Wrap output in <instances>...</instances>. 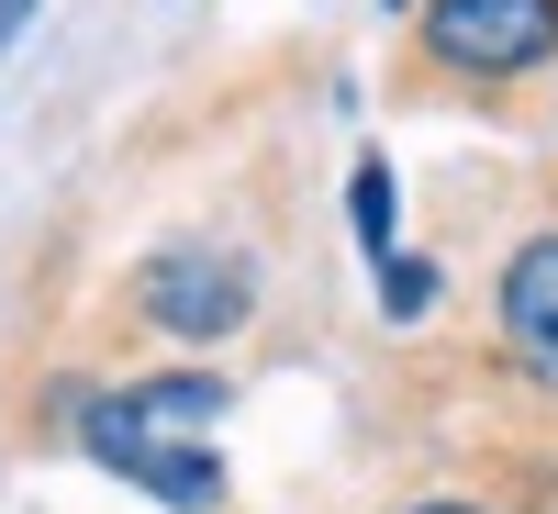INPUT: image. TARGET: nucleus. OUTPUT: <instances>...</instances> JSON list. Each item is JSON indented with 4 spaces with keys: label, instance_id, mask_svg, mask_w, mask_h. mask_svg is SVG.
<instances>
[{
    "label": "nucleus",
    "instance_id": "20e7f679",
    "mask_svg": "<svg viewBox=\"0 0 558 514\" xmlns=\"http://www.w3.org/2000/svg\"><path fill=\"white\" fill-rule=\"evenodd\" d=\"M502 347H514V369H536L558 392V236H536L502 268Z\"/></svg>",
    "mask_w": 558,
    "mask_h": 514
},
{
    "label": "nucleus",
    "instance_id": "f257e3e1",
    "mask_svg": "<svg viewBox=\"0 0 558 514\" xmlns=\"http://www.w3.org/2000/svg\"><path fill=\"white\" fill-rule=\"evenodd\" d=\"M425 45L470 79H514L558 45V0H436L425 12Z\"/></svg>",
    "mask_w": 558,
    "mask_h": 514
},
{
    "label": "nucleus",
    "instance_id": "6e6552de",
    "mask_svg": "<svg viewBox=\"0 0 558 514\" xmlns=\"http://www.w3.org/2000/svg\"><path fill=\"white\" fill-rule=\"evenodd\" d=\"M23 12H34V0H0V45H12V34H23Z\"/></svg>",
    "mask_w": 558,
    "mask_h": 514
},
{
    "label": "nucleus",
    "instance_id": "7ed1b4c3",
    "mask_svg": "<svg viewBox=\"0 0 558 514\" xmlns=\"http://www.w3.org/2000/svg\"><path fill=\"white\" fill-rule=\"evenodd\" d=\"M146 313L168 324V336H235L246 258L235 247H168V258H146Z\"/></svg>",
    "mask_w": 558,
    "mask_h": 514
},
{
    "label": "nucleus",
    "instance_id": "0eeeda50",
    "mask_svg": "<svg viewBox=\"0 0 558 514\" xmlns=\"http://www.w3.org/2000/svg\"><path fill=\"white\" fill-rule=\"evenodd\" d=\"M380 302H391V313H425V302H436V268L391 258V268H380Z\"/></svg>",
    "mask_w": 558,
    "mask_h": 514
},
{
    "label": "nucleus",
    "instance_id": "f03ea898",
    "mask_svg": "<svg viewBox=\"0 0 558 514\" xmlns=\"http://www.w3.org/2000/svg\"><path fill=\"white\" fill-rule=\"evenodd\" d=\"M89 458L101 470H123V481H146L157 503H179V514H213L223 503V470H213V447H179V437H146L123 403H89Z\"/></svg>",
    "mask_w": 558,
    "mask_h": 514
},
{
    "label": "nucleus",
    "instance_id": "1a4fd4ad",
    "mask_svg": "<svg viewBox=\"0 0 558 514\" xmlns=\"http://www.w3.org/2000/svg\"><path fill=\"white\" fill-rule=\"evenodd\" d=\"M413 514H481V503H413Z\"/></svg>",
    "mask_w": 558,
    "mask_h": 514
},
{
    "label": "nucleus",
    "instance_id": "423d86ee",
    "mask_svg": "<svg viewBox=\"0 0 558 514\" xmlns=\"http://www.w3.org/2000/svg\"><path fill=\"white\" fill-rule=\"evenodd\" d=\"M347 213H357V236H368V247H391V168H380V157L357 168V191H347Z\"/></svg>",
    "mask_w": 558,
    "mask_h": 514
},
{
    "label": "nucleus",
    "instance_id": "39448f33",
    "mask_svg": "<svg viewBox=\"0 0 558 514\" xmlns=\"http://www.w3.org/2000/svg\"><path fill=\"white\" fill-rule=\"evenodd\" d=\"M123 414H134V426H146V437H202L213 426V414H223V381H213V369H179V381H146V392H112Z\"/></svg>",
    "mask_w": 558,
    "mask_h": 514
}]
</instances>
